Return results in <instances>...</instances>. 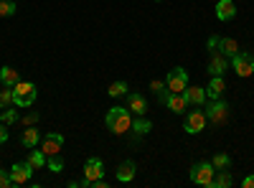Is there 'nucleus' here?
I'll return each instance as SVG.
<instances>
[{
	"label": "nucleus",
	"mask_w": 254,
	"mask_h": 188,
	"mask_svg": "<svg viewBox=\"0 0 254 188\" xmlns=\"http://www.w3.org/2000/svg\"><path fill=\"white\" fill-rule=\"evenodd\" d=\"M107 127L115 132V135H125L127 130H132V117H130V110L127 107H112L104 117Z\"/></svg>",
	"instance_id": "f257e3e1"
},
{
	"label": "nucleus",
	"mask_w": 254,
	"mask_h": 188,
	"mask_svg": "<svg viewBox=\"0 0 254 188\" xmlns=\"http://www.w3.org/2000/svg\"><path fill=\"white\" fill-rule=\"evenodd\" d=\"M229 186H231V173H229V168L216 171V176H214V186H211V188H229Z\"/></svg>",
	"instance_id": "4be33fe9"
},
{
	"label": "nucleus",
	"mask_w": 254,
	"mask_h": 188,
	"mask_svg": "<svg viewBox=\"0 0 254 188\" xmlns=\"http://www.w3.org/2000/svg\"><path fill=\"white\" fill-rule=\"evenodd\" d=\"M214 176H216V168L208 160H201L190 168V183H196V186H208L211 188L214 186Z\"/></svg>",
	"instance_id": "20e7f679"
},
{
	"label": "nucleus",
	"mask_w": 254,
	"mask_h": 188,
	"mask_svg": "<svg viewBox=\"0 0 254 188\" xmlns=\"http://www.w3.org/2000/svg\"><path fill=\"white\" fill-rule=\"evenodd\" d=\"M160 102H163L171 112H176V115H183V112H186V107H188L186 97H183V94H173V92H165V94L160 97Z\"/></svg>",
	"instance_id": "9d476101"
},
{
	"label": "nucleus",
	"mask_w": 254,
	"mask_h": 188,
	"mask_svg": "<svg viewBox=\"0 0 254 188\" xmlns=\"http://www.w3.org/2000/svg\"><path fill=\"white\" fill-rule=\"evenodd\" d=\"M219 51L224 54V56H237L239 54V41L237 38H219Z\"/></svg>",
	"instance_id": "a211bd4d"
},
{
	"label": "nucleus",
	"mask_w": 254,
	"mask_h": 188,
	"mask_svg": "<svg viewBox=\"0 0 254 188\" xmlns=\"http://www.w3.org/2000/svg\"><path fill=\"white\" fill-rule=\"evenodd\" d=\"M150 89L155 92V94H160V92H165V81H160V79H155L153 84H150Z\"/></svg>",
	"instance_id": "2f4dec72"
},
{
	"label": "nucleus",
	"mask_w": 254,
	"mask_h": 188,
	"mask_svg": "<svg viewBox=\"0 0 254 188\" xmlns=\"http://www.w3.org/2000/svg\"><path fill=\"white\" fill-rule=\"evenodd\" d=\"M10 186H13V181H10V173L0 168V188H10Z\"/></svg>",
	"instance_id": "c756f323"
},
{
	"label": "nucleus",
	"mask_w": 254,
	"mask_h": 188,
	"mask_svg": "<svg viewBox=\"0 0 254 188\" xmlns=\"http://www.w3.org/2000/svg\"><path fill=\"white\" fill-rule=\"evenodd\" d=\"M15 10V0H0V18H13Z\"/></svg>",
	"instance_id": "393cba45"
},
{
	"label": "nucleus",
	"mask_w": 254,
	"mask_h": 188,
	"mask_svg": "<svg viewBox=\"0 0 254 188\" xmlns=\"http://www.w3.org/2000/svg\"><path fill=\"white\" fill-rule=\"evenodd\" d=\"M203 112H206L208 125H224L229 120V112L231 110H229V102H224V99H208Z\"/></svg>",
	"instance_id": "7ed1b4c3"
},
{
	"label": "nucleus",
	"mask_w": 254,
	"mask_h": 188,
	"mask_svg": "<svg viewBox=\"0 0 254 188\" xmlns=\"http://www.w3.org/2000/svg\"><path fill=\"white\" fill-rule=\"evenodd\" d=\"M8 142V130H5V125L0 122V145H5Z\"/></svg>",
	"instance_id": "72a5a7b5"
},
{
	"label": "nucleus",
	"mask_w": 254,
	"mask_h": 188,
	"mask_svg": "<svg viewBox=\"0 0 254 188\" xmlns=\"http://www.w3.org/2000/svg\"><path fill=\"white\" fill-rule=\"evenodd\" d=\"M20 142H23L26 148H36V145L41 142V132L31 125V127H26V130H23V135H20Z\"/></svg>",
	"instance_id": "aec40b11"
},
{
	"label": "nucleus",
	"mask_w": 254,
	"mask_h": 188,
	"mask_svg": "<svg viewBox=\"0 0 254 188\" xmlns=\"http://www.w3.org/2000/svg\"><path fill=\"white\" fill-rule=\"evenodd\" d=\"M224 89H226V84H224V79H221V76H211V81H208V87H206V94H208V99H221Z\"/></svg>",
	"instance_id": "f3484780"
},
{
	"label": "nucleus",
	"mask_w": 254,
	"mask_h": 188,
	"mask_svg": "<svg viewBox=\"0 0 254 188\" xmlns=\"http://www.w3.org/2000/svg\"><path fill=\"white\" fill-rule=\"evenodd\" d=\"M183 97H186L188 104H196V107H206V102H208V94H206L203 87H186Z\"/></svg>",
	"instance_id": "ddd939ff"
},
{
	"label": "nucleus",
	"mask_w": 254,
	"mask_h": 188,
	"mask_svg": "<svg viewBox=\"0 0 254 188\" xmlns=\"http://www.w3.org/2000/svg\"><path fill=\"white\" fill-rule=\"evenodd\" d=\"M18 71L13 69V66H3V69H0V84H3V87H15L18 84Z\"/></svg>",
	"instance_id": "6ab92c4d"
},
{
	"label": "nucleus",
	"mask_w": 254,
	"mask_h": 188,
	"mask_svg": "<svg viewBox=\"0 0 254 188\" xmlns=\"http://www.w3.org/2000/svg\"><path fill=\"white\" fill-rule=\"evenodd\" d=\"M234 15H237V5H234V0H219V3H216V18L226 23V20H231Z\"/></svg>",
	"instance_id": "dca6fc26"
},
{
	"label": "nucleus",
	"mask_w": 254,
	"mask_h": 188,
	"mask_svg": "<svg viewBox=\"0 0 254 188\" xmlns=\"http://www.w3.org/2000/svg\"><path fill=\"white\" fill-rule=\"evenodd\" d=\"M150 130H153V125H150V120H145V115H137V120H132V132L147 135Z\"/></svg>",
	"instance_id": "412c9836"
},
{
	"label": "nucleus",
	"mask_w": 254,
	"mask_h": 188,
	"mask_svg": "<svg viewBox=\"0 0 254 188\" xmlns=\"http://www.w3.org/2000/svg\"><path fill=\"white\" fill-rule=\"evenodd\" d=\"M229 66L234 69L239 76H252L254 74V56H249L247 51H239L237 56L229 59Z\"/></svg>",
	"instance_id": "423d86ee"
},
{
	"label": "nucleus",
	"mask_w": 254,
	"mask_h": 188,
	"mask_svg": "<svg viewBox=\"0 0 254 188\" xmlns=\"http://www.w3.org/2000/svg\"><path fill=\"white\" fill-rule=\"evenodd\" d=\"M36 122H38V115H36V112H31V115L23 117V125H26V127H31V125H36Z\"/></svg>",
	"instance_id": "473e14b6"
},
{
	"label": "nucleus",
	"mask_w": 254,
	"mask_h": 188,
	"mask_svg": "<svg viewBox=\"0 0 254 188\" xmlns=\"http://www.w3.org/2000/svg\"><path fill=\"white\" fill-rule=\"evenodd\" d=\"M13 104V87H3L0 89V110H8Z\"/></svg>",
	"instance_id": "bb28decb"
},
{
	"label": "nucleus",
	"mask_w": 254,
	"mask_h": 188,
	"mask_svg": "<svg viewBox=\"0 0 254 188\" xmlns=\"http://www.w3.org/2000/svg\"><path fill=\"white\" fill-rule=\"evenodd\" d=\"M84 178L89 183L97 178H104V163L99 158H87V163H84Z\"/></svg>",
	"instance_id": "f8f14e48"
},
{
	"label": "nucleus",
	"mask_w": 254,
	"mask_h": 188,
	"mask_svg": "<svg viewBox=\"0 0 254 188\" xmlns=\"http://www.w3.org/2000/svg\"><path fill=\"white\" fill-rule=\"evenodd\" d=\"M46 168H49L51 173H61V171H64V158H61V155H49V158H46Z\"/></svg>",
	"instance_id": "a878e982"
},
{
	"label": "nucleus",
	"mask_w": 254,
	"mask_h": 188,
	"mask_svg": "<svg viewBox=\"0 0 254 188\" xmlns=\"http://www.w3.org/2000/svg\"><path fill=\"white\" fill-rule=\"evenodd\" d=\"M229 69V56H224L221 51H214L208 59V74L211 76H224V71Z\"/></svg>",
	"instance_id": "9b49d317"
},
{
	"label": "nucleus",
	"mask_w": 254,
	"mask_h": 188,
	"mask_svg": "<svg viewBox=\"0 0 254 188\" xmlns=\"http://www.w3.org/2000/svg\"><path fill=\"white\" fill-rule=\"evenodd\" d=\"M206 49L214 54V51H219V36H208V41H206Z\"/></svg>",
	"instance_id": "7c9ffc66"
},
{
	"label": "nucleus",
	"mask_w": 254,
	"mask_h": 188,
	"mask_svg": "<svg viewBox=\"0 0 254 188\" xmlns=\"http://www.w3.org/2000/svg\"><path fill=\"white\" fill-rule=\"evenodd\" d=\"M188 87V71L183 66H176L168 71V79H165V89L173 92V94H183V89Z\"/></svg>",
	"instance_id": "39448f33"
},
{
	"label": "nucleus",
	"mask_w": 254,
	"mask_h": 188,
	"mask_svg": "<svg viewBox=\"0 0 254 188\" xmlns=\"http://www.w3.org/2000/svg\"><path fill=\"white\" fill-rule=\"evenodd\" d=\"M20 117H18V110H3V115H0V122H3V125H15Z\"/></svg>",
	"instance_id": "c85d7f7f"
},
{
	"label": "nucleus",
	"mask_w": 254,
	"mask_h": 188,
	"mask_svg": "<svg viewBox=\"0 0 254 188\" xmlns=\"http://www.w3.org/2000/svg\"><path fill=\"white\" fill-rule=\"evenodd\" d=\"M242 186H244V188H254V176H247V178L242 181Z\"/></svg>",
	"instance_id": "f704fd0d"
},
{
	"label": "nucleus",
	"mask_w": 254,
	"mask_h": 188,
	"mask_svg": "<svg viewBox=\"0 0 254 188\" xmlns=\"http://www.w3.org/2000/svg\"><path fill=\"white\" fill-rule=\"evenodd\" d=\"M127 110L135 112V115H145L147 112V99L140 92H130L127 94Z\"/></svg>",
	"instance_id": "4468645a"
},
{
	"label": "nucleus",
	"mask_w": 254,
	"mask_h": 188,
	"mask_svg": "<svg viewBox=\"0 0 254 188\" xmlns=\"http://www.w3.org/2000/svg\"><path fill=\"white\" fill-rule=\"evenodd\" d=\"M158 3H160V0H158Z\"/></svg>",
	"instance_id": "c9c22d12"
},
{
	"label": "nucleus",
	"mask_w": 254,
	"mask_h": 188,
	"mask_svg": "<svg viewBox=\"0 0 254 188\" xmlns=\"http://www.w3.org/2000/svg\"><path fill=\"white\" fill-rule=\"evenodd\" d=\"M135 171H137L135 160H122V163L117 165V181H120V183H130V181L135 178Z\"/></svg>",
	"instance_id": "2eb2a0df"
},
{
	"label": "nucleus",
	"mask_w": 254,
	"mask_h": 188,
	"mask_svg": "<svg viewBox=\"0 0 254 188\" xmlns=\"http://www.w3.org/2000/svg\"><path fill=\"white\" fill-rule=\"evenodd\" d=\"M36 84L33 81H18V84L13 87V104L18 110H26L31 107V104L36 102Z\"/></svg>",
	"instance_id": "f03ea898"
},
{
	"label": "nucleus",
	"mask_w": 254,
	"mask_h": 188,
	"mask_svg": "<svg viewBox=\"0 0 254 188\" xmlns=\"http://www.w3.org/2000/svg\"><path fill=\"white\" fill-rule=\"evenodd\" d=\"M64 148V135L61 132H46V137H41V150L49 155H61Z\"/></svg>",
	"instance_id": "1a4fd4ad"
},
{
	"label": "nucleus",
	"mask_w": 254,
	"mask_h": 188,
	"mask_svg": "<svg viewBox=\"0 0 254 188\" xmlns=\"http://www.w3.org/2000/svg\"><path fill=\"white\" fill-rule=\"evenodd\" d=\"M33 165L26 160V163H15L13 168L8 171L10 173V181H13V186H26L28 181H31V176H33Z\"/></svg>",
	"instance_id": "6e6552de"
},
{
	"label": "nucleus",
	"mask_w": 254,
	"mask_h": 188,
	"mask_svg": "<svg viewBox=\"0 0 254 188\" xmlns=\"http://www.w3.org/2000/svg\"><path fill=\"white\" fill-rule=\"evenodd\" d=\"M28 163L33 165L36 171L46 168V153H44V150H31V155H28Z\"/></svg>",
	"instance_id": "5701e85b"
},
{
	"label": "nucleus",
	"mask_w": 254,
	"mask_h": 188,
	"mask_svg": "<svg viewBox=\"0 0 254 188\" xmlns=\"http://www.w3.org/2000/svg\"><path fill=\"white\" fill-rule=\"evenodd\" d=\"M211 165H214L216 171H224V168H231V158L226 153H216L214 160H211Z\"/></svg>",
	"instance_id": "b1692460"
},
{
	"label": "nucleus",
	"mask_w": 254,
	"mask_h": 188,
	"mask_svg": "<svg viewBox=\"0 0 254 188\" xmlns=\"http://www.w3.org/2000/svg\"><path fill=\"white\" fill-rule=\"evenodd\" d=\"M206 125H208L206 112H203V110H193V112H188V117L183 120V130H186L188 135H198V132L206 130Z\"/></svg>",
	"instance_id": "0eeeda50"
},
{
	"label": "nucleus",
	"mask_w": 254,
	"mask_h": 188,
	"mask_svg": "<svg viewBox=\"0 0 254 188\" xmlns=\"http://www.w3.org/2000/svg\"><path fill=\"white\" fill-rule=\"evenodd\" d=\"M107 94H110V97H122V94H127V81H112L110 89H107Z\"/></svg>",
	"instance_id": "cd10ccee"
}]
</instances>
